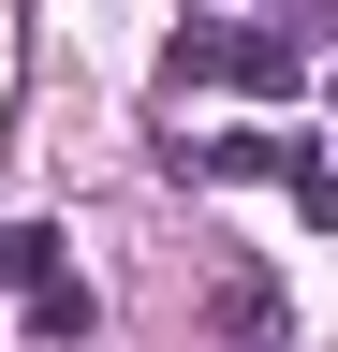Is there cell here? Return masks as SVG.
Segmentation results:
<instances>
[{
	"label": "cell",
	"instance_id": "8992f818",
	"mask_svg": "<svg viewBox=\"0 0 338 352\" xmlns=\"http://www.w3.org/2000/svg\"><path fill=\"white\" fill-rule=\"evenodd\" d=\"M279 191H294V206H309V220H324V235H338V176H324V162H294V176H279Z\"/></svg>",
	"mask_w": 338,
	"mask_h": 352
},
{
	"label": "cell",
	"instance_id": "277c9868",
	"mask_svg": "<svg viewBox=\"0 0 338 352\" xmlns=\"http://www.w3.org/2000/svg\"><path fill=\"white\" fill-rule=\"evenodd\" d=\"M0 279H15V308H30V294H59V279H74V264H59V220H30V235H0Z\"/></svg>",
	"mask_w": 338,
	"mask_h": 352
},
{
	"label": "cell",
	"instance_id": "3957f363",
	"mask_svg": "<svg viewBox=\"0 0 338 352\" xmlns=\"http://www.w3.org/2000/svg\"><path fill=\"white\" fill-rule=\"evenodd\" d=\"M309 147H279V132H177V176H294Z\"/></svg>",
	"mask_w": 338,
	"mask_h": 352
},
{
	"label": "cell",
	"instance_id": "5b68a950",
	"mask_svg": "<svg viewBox=\"0 0 338 352\" xmlns=\"http://www.w3.org/2000/svg\"><path fill=\"white\" fill-rule=\"evenodd\" d=\"M89 323H103V308H89V279H59V294H30V338H45V352H74Z\"/></svg>",
	"mask_w": 338,
	"mask_h": 352
},
{
	"label": "cell",
	"instance_id": "6da1fadb",
	"mask_svg": "<svg viewBox=\"0 0 338 352\" xmlns=\"http://www.w3.org/2000/svg\"><path fill=\"white\" fill-rule=\"evenodd\" d=\"M206 338H221V352H279V338H294V294H279L250 250H221V264H206Z\"/></svg>",
	"mask_w": 338,
	"mask_h": 352
},
{
	"label": "cell",
	"instance_id": "7a4b0ae2",
	"mask_svg": "<svg viewBox=\"0 0 338 352\" xmlns=\"http://www.w3.org/2000/svg\"><path fill=\"white\" fill-rule=\"evenodd\" d=\"M177 88H294V30H191Z\"/></svg>",
	"mask_w": 338,
	"mask_h": 352
}]
</instances>
